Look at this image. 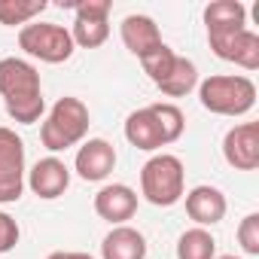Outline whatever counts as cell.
Listing matches in <instances>:
<instances>
[{
  "label": "cell",
  "mask_w": 259,
  "mask_h": 259,
  "mask_svg": "<svg viewBox=\"0 0 259 259\" xmlns=\"http://www.w3.org/2000/svg\"><path fill=\"white\" fill-rule=\"evenodd\" d=\"M226 210H229L226 195H223L217 186L201 183V186H195V189L186 192V213H189V220H195L201 229L217 226V223L226 217Z\"/></svg>",
  "instance_id": "obj_13"
},
{
  "label": "cell",
  "mask_w": 259,
  "mask_h": 259,
  "mask_svg": "<svg viewBox=\"0 0 259 259\" xmlns=\"http://www.w3.org/2000/svg\"><path fill=\"white\" fill-rule=\"evenodd\" d=\"M195 85H198V67L189 58H183V55H177L174 70L168 73V79L159 82L162 95H168V98H186Z\"/></svg>",
  "instance_id": "obj_19"
},
{
  "label": "cell",
  "mask_w": 259,
  "mask_h": 259,
  "mask_svg": "<svg viewBox=\"0 0 259 259\" xmlns=\"http://www.w3.org/2000/svg\"><path fill=\"white\" fill-rule=\"evenodd\" d=\"M223 159L235 171H256L259 168V125L241 122L229 128L223 138Z\"/></svg>",
  "instance_id": "obj_8"
},
{
  "label": "cell",
  "mask_w": 259,
  "mask_h": 259,
  "mask_svg": "<svg viewBox=\"0 0 259 259\" xmlns=\"http://www.w3.org/2000/svg\"><path fill=\"white\" fill-rule=\"evenodd\" d=\"M150 110H153V116H156V122H159V128H162L165 147H168V144H174V141H180L183 128H186L183 110H180L177 104H150Z\"/></svg>",
  "instance_id": "obj_21"
},
{
  "label": "cell",
  "mask_w": 259,
  "mask_h": 259,
  "mask_svg": "<svg viewBox=\"0 0 259 259\" xmlns=\"http://www.w3.org/2000/svg\"><path fill=\"white\" fill-rule=\"evenodd\" d=\"M89 132V107L79 98H58L40 125V141L49 153L76 147Z\"/></svg>",
  "instance_id": "obj_3"
},
{
  "label": "cell",
  "mask_w": 259,
  "mask_h": 259,
  "mask_svg": "<svg viewBox=\"0 0 259 259\" xmlns=\"http://www.w3.org/2000/svg\"><path fill=\"white\" fill-rule=\"evenodd\" d=\"M0 192L19 201L25 192V141L13 128H0Z\"/></svg>",
  "instance_id": "obj_7"
},
{
  "label": "cell",
  "mask_w": 259,
  "mask_h": 259,
  "mask_svg": "<svg viewBox=\"0 0 259 259\" xmlns=\"http://www.w3.org/2000/svg\"><path fill=\"white\" fill-rule=\"evenodd\" d=\"M28 186H31V192H34L37 198L52 201V198L64 195V189L70 186V168H67L61 159L46 156V159H40V162L28 171Z\"/></svg>",
  "instance_id": "obj_12"
},
{
  "label": "cell",
  "mask_w": 259,
  "mask_h": 259,
  "mask_svg": "<svg viewBox=\"0 0 259 259\" xmlns=\"http://www.w3.org/2000/svg\"><path fill=\"white\" fill-rule=\"evenodd\" d=\"M217 259H238V256H217Z\"/></svg>",
  "instance_id": "obj_27"
},
{
  "label": "cell",
  "mask_w": 259,
  "mask_h": 259,
  "mask_svg": "<svg viewBox=\"0 0 259 259\" xmlns=\"http://www.w3.org/2000/svg\"><path fill=\"white\" fill-rule=\"evenodd\" d=\"M49 4L46 0H0V25H31Z\"/></svg>",
  "instance_id": "obj_20"
},
{
  "label": "cell",
  "mask_w": 259,
  "mask_h": 259,
  "mask_svg": "<svg viewBox=\"0 0 259 259\" xmlns=\"http://www.w3.org/2000/svg\"><path fill=\"white\" fill-rule=\"evenodd\" d=\"M95 213L113 226H125L138 213V192L125 183H110L95 195Z\"/></svg>",
  "instance_id": "obj_11"
},
{
  "label": "cell",
  "mask_w": 259,
  "mask_h": 259,
  "mask_svg": "<svg viewBox=\"0 0 259 259\" xmlns=\"http://www.w3.org/2000/svg\"><path fill=\"white\" fill-rule=\"evenodd\" d=\"M174 61H177V52L171 49V46H156L153 52H147L144 58H141V64H144V73L159 85V82H165L168 79V73L174 70Z\"/></svg>",
  "instance_id": "obj_22"
},
{
  "label": "cell",
  "mask_w": 259,
  "mask_h": 259,
  "mask_svg": "<svg viewBox=\"0 0 259 259\" xmlns=\"http://www.w3.org/2000/svg\"><path fill=\"white\" fill-rule=\"evenodd\" d=\"M0 204H10V201H7V195H4V192H0Z\"/></svg>",
  "instance_id": "obj_26"
},
{
  "label": "cell",
  "mask_w": 259,
  "mask_h": 259,
  "mask_svg": "<svg viewBox=\"0 0 259 259\" xmlns=\"http://www.w3.org/2000/svg\"><path fill=\"white\" fill-rule=\"evenodd\" d=\"M0 98H4L10 119L22 125L40 122L46 101L37 67L25 58H0Z\"/></svg>",
  "instance_id": "obj_1"
},
{
  "label": "cell",
  "mask_w": 259,
  "mask_h": 259,
  "mask_svg": "<svg viewBox=\"0 0 259 259\" xmlns=\"http://www.w3.org/2000/svg\"><path fill=\"white\" fill-rule=\"evenodd\" d=\"M238 244L247 256H259V213H247L238 226Z\"/></svg>",
  "instance_id": "obj_23"
},
{
  "label": "cell",
  "mask_w": 259,
  "mask_h": 259,
  "mask_svg": "<svg viewBox=\"0 0 259 259\" xmlns=\"http://www.w3.org/2000/svg\"><path fill=\"white\" fill-rule=\"evenodd\" d=\"M19 223L10 217V213H4L0 210V253H10L16 244H19Z\"/></svg>",
  "instance_id": "obj_24"
},
{
  "label": "cell",
  "mask_w": 259,
  "mask_h": 259,
  "mask_svg": "<svg viewBox=\"0 0 259 259\" xmlns=\"http://www.w3.org/2000/svg\"><path fill=\"white\" fill-rule=\"evenodd\" d=\"M46 259H92V256H89V253H76V250H73V253H67V250H58V253H49Z\"/></svg>",
  "instance_id": "obj_25"
},
{
  "label": "cell",
  "mask_w": 259,
  "mask_h": 259,
  "mask_svg": "<svg viewBox=\"0 0 259 259\" xmlns=\"http://www.w3.org/2000/svg\"><path fill=\"white\" fill-rule=\"evenodd\" d=\"M125 141L132 147H138V150H144V153H153V150L165 147L162 128H159V122H156L150 107H141V110H135L125 119Z\"/></svg>",
  "instance_id": "obj_17"
},
{
  "label": "cell",
  "mask_w": 259,
  "mask_h": 259,
  "mask_svg": "<svg viewBox=\"0 0 259 259\" xmlns=\"http://www.w3.org/2000/svg\"><path fill=\"white\" fill-rule=\"evenodd\" d=\"M73 7L76 19H73V46H82V49H98L107 43L110 37V25H107V16H110V0H76V4H67Z\"/></svg>",
  "instance_id": "obj_6"
},
{
  "label": "cell",
  "mask_w": 259,
  "mask_h": 259,
  "mask_svg": "<svg viewBox=\"0 0 259 259\" xmlns=\"http://www.w3.org/2000/svg\"><path fill=\"white\" fill-rule=\"evenodd\" d=\"M101 259H147V238L132 226H113L101 241Z\"/></svg>",
  "instance_id": "obj_15"
},
{
  "label": "cell",
  "mask_w": 259,
  "mask_h": 259,
  "mask_svg": "<svg viewBox=\"0 0 259 259\" xmlns=\"http://www.w3.org/2000/svg\"><path fill=\"white\" fill-rule=\"evenodd\" d=\"M204 25L207 37H223L247 28V7L238 0H213L204 7Z\"/></svg>",
  "instance_id": "obj_16"
},
{
  "label": "cell",
  "mask_w": 259,
  "mask_h": 259,
  "mask_svg": "<svg viewBox=\"0 0 259 259\" xmlns=\"http://www.w3.org/2000/svg\"><path fill=\"white\" fill-rule=\"evenodd\" d=\"M177 259H217V238L201 226L186 229L177 241Z\"/></svg>",
  "instance_id": "obj_18"
},
{
  "label": "cell",
  "mask_w": 259,
  "mask_h": 259,
  "mask_svg": "<svg viewBox=\"0 0 259 259\" xmlns=\"http://www.w3.org/2000/svg\"><path fill=\"white\" fill-rule=\"evenodd\" d=\"M141 192L156 207H171L186 192V171L177 156L159 153L141 168Z\"/></svg>",
  "instance_id": "obj_4"
},
{
  "label": "cell",
  "mask_w": 259,
  "mask_h": 259,
  "mask_svg": "<svg viewBox=\"0 0 259 259\" xmlns=\"http://www.w3.org/2000/svg\"><path fill=\"white\" fill-rule=\"evenodd\" d=\"M119 34H122V43L125 49L144 58L147 52H153L156 46H162V34H159V25L150 19V16H125L122 25H119Z\"/></svg>",
  "instance_id": "obj_14"
},
{
  "label": "cell",
  "mask_w": 259,
  "mask_h": 259,
  "mask_svg": "<svg viewBox=\"0 0 259 259\" xmlns=\"http://www.w3.org/2000/svg\"><path fill=\"white\" fill-rule=\"evenodd\" d=\"M198 101L207 113L217 116H244L256 104V85L250 76L217 73L198 82Z\"/></svg>",
  "instance_id": "obj_2"
},
{
  "label": "cell",
  "mask_w": 259,
  "mask_h": 259,
  "mask_svg": "<svg viewBox=\"0 0 259 259\" xmlns=\"http://www.w3.org/2000/svg\"><path fill=\"white\" fill-rule=\"evenodd\" d=\"M207 43H210L213 55L223 61H232L244 70L259 67V34L250 28L235 31V34H223V37H207Z\"/></svg>",
  "instance_id": "obj_9"
},
{
  "label": "cell",
  "mask_w": 259,
  "mask_h": 259,
  "mask_svg": "<svg viewBox=\"0 0 259 259\" xmlns=\"http://www.w3.org/2000/svg\"><path fill=\"white\" fill-rule=\"evenodd\" d=\"M19 46L31 55L40 58L46 64H61L73 55V37L64 25L55 22H31L19 31Z\"/></svg>",
  "instance_id": "obj_5"
},
{
  "label": "cell",
  "mask_w": 259,
  "mask_h": 259,
  "mask_svg": "<svg viewBox=\"0 0 259 259\" xmlns=\"http://www.w3.org/2000/svg\"><path fill=\"white\" fill-rule=\"evenodd\" d=\"M76 174L85 180V183H101L110 177V171L116 168V150L110 141L104 138H92L79 147L76 153V162H73Z\"/></svg>",
  "instance_id": "obj_10"
}]
</instances>
